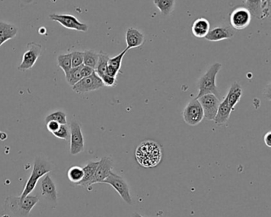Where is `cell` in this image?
Segmentation results:
<instances>
[{
  "label": "cell",
  "mask_w": 271,
  "mask_h": 217,
  "mask_svg": "<svg viewBox=\"0 0 271 217\" xmlns=\"http://www.w3.org/2000/svg\"><path fill=\"white\" fill-rule=\"evenodd\" d=\"M104 87V83L96 72L90 75L89 77H84L79 80L75 85L73 86V90L78 94L96 91Z\"/></svg>",
  "instance_id": "obj_8"
},
{
  "label": "cell",
  "mask_w": 271,
  "mask_h": 217,
  "mask_svg": "<svg viewBox=\"0 0 271 217\" xmlns=\"http://www.w3.org/2000/svg\"><path fill=\"white\" fill-rule=\"evenodd\" d=\"M128 50V48H126L125 50L121 52L118 55L109 58L106 74L109 75V76L113 77H117L120 68H121L122 61H123V57L126 55Z\"/></svg>",
  "instance_id": "obj_17"
},
{
  "label": "cell",
  "mask_w": 271,
  "mask_h": 217,
  "mask_svg": "<svg viewBox=\"0 0 271 217\" xmlns=\"http://www.w3.org/2000/svg\"><path fill=\"white\" fill-rule=\"evenodd\" d=\"M67 175H68L69 180L72 183L77 185L84 178V170H83V168L80 167V166H72L69 169Z\"/></svg>",
  "instance_id": "obj_26"
},
{
  "label": "cell",
  "mask_w": 271,
  "mask_h": 217,
  "mask_svg": "<svg viewBox=\"0 0 271 217\" xmlns=\"http://www.w3.org/2000/svg\"><path fill=\"white\" fill-rule=\"evenodd\" d=\"M242 95H243V89H242L240 84L238 82H234L231 86L226 97H225L228 104L232 110L235 109L236 104L239 103L241 97H242Z\"/></svg>",
  "instance_id": "obj_18"
},
{
  "label": "cell",
  "mask_w": 271,
  "mask_h": 217,
  "mask_svg": "<svg viewBox=\"0 0 271 217\" xmlns=\"http://www.w3.org/2000/svg\"><path fill=\"white\" fill-rule=\"evenodd\" d=\"M262 4V0H246L244 7L249 11L252 17L261 19Z\"/></svg>",
  "instance_id": "obj_23"
},
{
  "label": "cell",
  "mask_w": 271,
  "mask_h": 217,
  "mask_svg": "<svg viewBox=\"0 0 271 217\" xmlns=\"http://www.w3.org/2000/svg\"><path fill=\"white\" fill-rule=\"evenodd\" d=\"M266 0H262V3H264Z\"/></svg>",
  "instance_id": "obj_39"
},
{
  "label": "cell",
  "mask_w": 271,
  "mask_h": 217,
  "mask_svg": "<svg viewBox=\"0 0 271 217\" xmlns=\"http://www.w3.org/2000/svg\"><path fill=\"white\" fill-rule=\"evenodd\" d=\"M232 109L229 107L227 102L226 99L219 103V107H218L217 112H216V117L214 120L216 125L218 126H223L228 122V120L230 117L231 113H232Z\"/></svg>",
  "instance_id": "obj_19"
},
{
  "label": "cell",
  "mask_w": 271,
  "mask_h": 217,
  "mask_svg": "<svg viewBox=\"0 0 271 217\" xmlns=\"http://www.w3.org/2000/svg\"><path fill=\"white\" fill-rule=\"evenodd\" d=\"M70 154L77 155L84 150V139L80 123L76 120L70 123Z\"/></svg>",
  "instance_id": "obj_6"
},
{
  "label": "cell",
  "mask_w": 271,
  "mask_h": 217,
  "mask_svg": "<svg viewBox=\"0 0 271 217\" xmlns=\"http://www.w3.org/2000/svg\"><path fill=\"white\" fill-rule=\"evenodd\" d=\"M84 53V66L96 69L99 60V53L93 50H85Z\"/></svg>",
  "instance_id": "obj_27"
},
{
  "label": "cell",
  "mask_w": 271,
  "mask_h": 217,
  "mask_svg": "<svg viewBox=\"0 0 271 217\" xmlns=\"http://www.w3.org/2000/svg\"><path fill=\"white\" fill-rule=\"evenodd\" d=\"M100 78H101L102 81L104 83V86L114 87L116 85V77H111L109 75L105 74L103 77H100Z\"/></svg>",
  "instance_id": "obj_33"
},
{
  "label": "cell",
  "mask_w": 271,
  "mask_h": 217,
  "mask_svg": "<svg viewBox=\"0 0 271 217\" xmlns=\"http://www.w3.org/2000/svg\"><path fill=\"white\" fill-rule=\"evenodd\" d=\"M18 33V28L13 24L0 21V47L6 41L14 38Z\"/></svg>",
  "instance_id": "obj_21"
},
{
  "label": "cell",
  "mask_w": 271,
  "mask_h": 217,
  "mask_svg": "<svg viewBox=\"0 0 271 217\" xmlns=\"http://www.w3.org/2000/svg\"><path fill=\"white\" fill-rule=\"evenodd\" d=\"M72 54V68H77L83 66L84 53L81 51H74Z\"/></svg>",
  "instance_id": "obj_31"
},
{
  "label": "cell",
  "mask_w": 271,
  "mask_h": 217,
  "mask_svg": "<svg viewBox=\"0 0 271 217\" xmlns=\"http://www.w3.org/2000/svg\"><path fill=\"white\" fill-rule=\"evenodd\" d=\"M182 116L185 122L190 126L198 125L203 120V108L197 99H193L188 103L182 112Z\"/></svg>",
  "instance_id": "obj_5"
},
{
  "label": "cell",
  "mask_w": 271,
  "mask_h": 217,
  "mask_svg": "<svg viewBox=\"0 0 271 217\" xmlns=\"http://www.w3.org/2000/svg\"><path fill=\"white\" fill-rule=\"evenodd\" d=\"M109 58L110 57H109L108 54H105L104 52L99 53L98 62H97L96 69H95V72L98 75L99 77H102L106 74Z\"/></svg>",
  "instance_id": "obj_25"
},
{
  "label": "cell",
  "mask_w": 271,
  "mask_h": 217,
  "mask_svg": "<svg viewBox=\"0 0 271 217\" xmlns=\"http://www.w3.org/2000/svg\"><path fill=\"white\" fill-rule=\"evenodd\" d=\"M103 183L108 184L111 185L113 189H116V192L120 194L122 199L125 201L128 205L132 204V198L130 196V188L126 182L121 176L111 173L109 175Z\"/></svg>",
  "instance_id": "obj_7"
},
{
  "label": "cell",
  "mask_w": 271,
  "mask_h": 217,
  "mask_svg": "<svg viewBox=\"0 0 271 217\" xmlns=\"http://www.w3.org/2000/svg\"><path fill=\"white\" fill-rule=\"evenodd\" d=\"M7 139V135L4 132H0V140L4 141Z\"/></svg>",
  "instance_id": "obj_37"
},
{
  "label": "cell",
  "mask_w": 271,
  "mask_h": 217,
  "mask_svg": "<svg viewBox=\"0 0 271 217\" xmlns=\"http://www.w3.org/2000/svg\"><path fill=\"white\" fill-rule=\"evenodd\" d=\"M252 15L244 7H237L230 14V24L236 31H243L252 21Z\"/></svg>",
  "instance_id": "obj_11"
},
{
  "label": "cell",
  "mask_w": 271,
  "mask_h": 217,
  "mask_svg": "<svg viewBox=\"0 0 271 217\" xmlns=\"http://www.w3.org/2000/svg\"><path fill=\"white\" fill-rule=\"evenodd\" d=\"M39 202L38 196L28 195L26 198L10 196L6 198L4 211L12 217H28L34 207Z\"/></svg>",
  "instance_id": "obj_2"
},
{
  "label": "cell",
  "mask_w": 271,
  "mask_h": 217,
  "mask_svg": "<svg viewBox=\"0 0 271 217\" xmlns=\"http://www.w3.org/2000/svg\"><path fill=\"white\" fill-rule=\"evenodd\" d=\"M57 139H63V140H69L70 138V132L69 126L66 125H61L60 128L53 134Z\"/></svg>",
  "instance_id": "obj_32"
},
{
  "label": "cell",
  "mask_w": 271,
  "mask_h": 217,
  "mask_svg": "<svg viewBox=\"0 0 271 217\" xmlns=\"http://www.w3.org/2000/svg\"><path fill=\"white\" fill-rule=\"evenodd\" d=\"M47 125V128L50 133L54 134V132H57L58 129L60 128L61 124L55 121H50L48 123H46Z\"/></svg>",
  "instance_id": "obj_34"
},
{
  "label": "cell",
  "mask_w": 271,
  "mask_h": 217,
  "mask_svg": "<svg viewBox=\"0 0 271 217\" xmlns=\"http://www.w3.org/2000/svg\"><path fill=\"white\" fill-rule=\"evenodd\" d=\"M81 66L80 67H77V68H72L71 70L69 71L67 74H65V78H66L67 82L70 86L73 87V85H75L79 80L82 79L81 74H80V70H81Z\"/></svg>",
  "instance_id": "obj_29"
},
{
  "label": "cell",
  "mask_w": 271,
  "mask_h": 217,
  "mask_svg": "<svg viewBox=\"0 0 271 217\" xmlns=\"http://www.w3.org/2000/svg\"><path fill=\"white\" fill-rule=\"evenodd\" d=\"M57 66L67 74L72 69V54H61L57 57Z\"/></svg>",
  "instance_id": "obj_28"
},
{
  "label": "cell",
  "mask_w": 271,
  "mask_h": 217,
  "mask_svg": "<svg viewBox=\"0 0 271 217\" xmlns=\"http://www.w3.org/2000/svg\"><path fill=\"white\" fill-rule=\"evenodd\" d=\"M98 164L99 162H89L85 166H84L83 167L84 178L76 185L84 187V188H88V187L91 186V182L93 177H94L95 172L97 170Z\"/></svg>",
  "instance_id": "obj_22"
},
{
  "label": "cell",
  "mask_w": 271,
  "mask_h": 217,
  "mask_svg": "<svg viewBox=\"0 0 271 217\" xmlns=\"http://www.w3.org/2000/svg\"><path fill=\"white\" fill-rule=\"evenodd\" d=\"M236 31L229 27H217L209 31L205 39L209 41H219L223 40L230 39L235 36Z\"/></svg>",
  "instance_id": "obj_14"
},
{
  "label": "cell",
  "mask_w": 271,
  "mask_h": 217,
  "mask_svg": "<svg viewBox=\"0 0 271 217\" xmlns=\"http://www.w3.org/2000/svg\"><path fill=\"white\" fill-rule=\"evenodd\" d=\"M136 158L138 163L143 167H155L162 160L163 150L156 142L145 141L138 146Z\"/></svg>",
  "instance_id": "obj_1"
},
{
  "label": "cell",
  "mask_w": 271,
  "mask_h": 217,
  "mask_svg": "<svg viewBox=\"0 0 271 217\" xmlns=\"http://www.w3.org/2000/svg\"><path fill=\"white\" fill-rule=\"evenodd\" d=\"M51 170H52V168L47 161L41 159L40 157H37L34 161V167H33L31 176L26 182L24 190L20 197L24 198L30 195L35 189L36 185L38 184L40 178L50 173Z\"/></svg>",
  "instance_id": "obj_4"
},
{
  "label": "cell",
  "mask_w": 271,
  "mask_h": 217,
  "mask_svg": "<svg viewBox=\"0 0 271 217\" xmlns=\"http://www.w3.org/2000/svg\"><path fill=\"white\" fill-rule=\"evenodd\" d=\"M210 31V24L205 18H199L193 21L192 32L197 38H205Z\"/></svg>",
  "instance_id": "obj_20"
},
{
  "label": "cell",
  "mask_w": 271,
  "mask_h": 217,
  "mask_svg": "<svg viewBox=\"0 0 271 217\" xmlns=\"http://www.w3.org/2000/svg\"><path fill=\"white\" fill-rule=\"evenodd\" d=\"M41 50H42V47L41 45L34 42L29 43L27 45V50L22 55L21 64L18 67V70L27 71V70H31L41 55Z\"/></svg>",
  "instance_id": "obj_9"
},
{
  "label": "cell",
  "mask_w": 271,
  "mask_h": 217,
  "mask_svg": "<svg viewBox=\"0 0 271 217\" xmlns=\"http://www.w3.org/2000/svg\"><path fill=\"white\" fill-rule=\"evenodd\" d=\"M50 121H55L61 125H66V114L62 111H56L46 117V123Z\"/></svg>",
  "instance_id": "obj_30"
},
{
  "label": "cell",
  "mask_w": 271,
  "mask_h": 217,
  "mask_svg": "<svg viewBox=\"0 0 271 217\" xmlns=\"http://www.w3.org/2000/svg\"><path fill=\"white\" fill-rule=\"evenodd\" d=\"M153 4L165 16L171 14L174 10L175 0H153Z\"/></svg>",
  "instance_id": "obj_24"
},
{
  "label": "cell",
  "mask_w": 271,
  "mask_h": 217,
  "mask_svg": "<svg viewBox=\"0 0 271 217\" xmlns=\"http://www.w3.org/2000/svg\"><path fill=\"white\" fill-rule=\"evenodd\" d=\"M145 41V36L136 28H128L126 32V42L129 50L141 47Z\"/></svg>",
  "instance_id": "obj_16"
},
{
  "label": "cell",
  "mask_w": 271,
  "mask_h": 217,
  "mask_svg": "<svg viewBox=\"0 0 271 217\" xmlns=\"http://www.w3.org/2000/svg\"><path fill=\"white\" fill-rule=\"evenodd\" d=\"M50 19L59 23L62 27L70 30L87 32L88 31V26L79 21L75 16L71 14H52L50 15Z\"/></svg>",
  "instance_id": "obj_10"
},
{
  "label": "cell",
  "mask_w": 271,
  "mask_h": 217,
  "mask_svg": "<svg viewBox=\"0 0 271 217\" xmlns=\"http://www.w3.org/2000/svg\"><path fill=\"white\" fill-rule=\"evenodd\" d=\"M41 195L43 198L53 202H57V191L55 183L50 178V175H45L41 184Z\"/></svg>",
  "instance_id": "obj_15"
},
{
  "label": "cell",
  "mask_w": 271,
  "mask_h": 217,
  "mask_svg": "<svg viewBox=\"0 0 271 217\" xmlns=\"http://www.w3.org/2000/svg\"><path fill=\"white\" fill-rule=\"evenodd\" d=\"M94 72V69L83 64V66H81V70H80V74H81L82 78H84V77H89L90 75L93 74Z\"/></svg>",
  "instance_id": "obj_35"
},
{
  "label": "cell",
  "mask_w": 271,
  "mask_h": 217,
  "mask_svg": "<svg viewBox=\"0 0 271 217\" xmlns=\"http://www.w3.org/2000/svg\"><path fill=\"white\" fill-rule=\"evenodd\" d=\"M263 140H264L265 144L268 146V147H271V132H268L264 136L263 138Z\"/></svg>",
  "instance_id": "obj_36"
},
{
  "label": "cell",
  "mask_w": 271,
  "mask_h": 217,
  "mask_svg": "<svg viewBox=\"0 0 271 217\" xmlns=\"http://www.w3.org/2000/svg\"><path fill=\"white\" fill-rule=\"evenodd\" d=\"M113 160L111 157L104 156L99 162L97 170L91 182V186L94 184L103 183L106 178L112 173Z\"/></svg>",
  "instance_id": "obj_13"
},
{
  "label": "cell",
  "mask_w": 271,
  "mask_h": 217,
  "mask_svg": "<svg viewBox=\"0 0 271 217\" xmlns=\"http://www.w3.org/2000/svg\"><path fill=\"white\" fill-rule=\"evenodd\" d=\"M221 64L219 62L212 64L206 73L200 77L198 81L199 93L196 99L207 94H213L218 99L220 98V93L216 86V77L219 70H221Z\"/></svg>",
  "instance_id": "obj_3"
},
{
  "label": "cell",
  "mask_w": 271,
  "mask_h": 217,
  "mask_svg": "<svg viewBox=\"0 0 271 217\" xmlns=\"http://www.w3.org/2000/svg\"><path fill=\"white\" fill-rule=\"evenodd\" d=\"M203 108L204 118L212 121L216 117L220 100L213 94H207L197 99Z\"/></svg>",
  "instance_id": "obj_12"
},
{
  "label": "cell",
  "mask_w": 271,
  "mask_h": 217,
  "mask_svg": "<svg viewBox=\"0 0 271 217\" xmlns=\"http://www.w3.org/2000/svg\"><path fill=\"white\" fill-rule=\"evenodd\" d=\"M131 217H143V216H142L141 215H139V214L137 213V212H134V213H133V215H131Z\"/></svg>",
  "instance_id": "obj_38"
}]
</instances>
